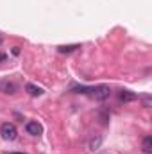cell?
Returning <instances> with one entry per match:
<instances>
[{
	"instance_id": "cell-10",
	"label": "cell",
	"mask_w": 152,
	"mask_h": 154,
	"mask_svg": "<svg viewBox=\"0 0 152 154\" xmlns=\"http://www.w3.org/2000/svg\"><path fill=\"white\" fill-rule=\"evenodd\" d=\"M141 100H143V106H145V108H149V106H150V95H143V97H141Z\"/></svg>"
},
{
	"instance_id": "cell-13",
	"label": "cell",
	"mask_w": 152,
	"mask_h": 154,
	"mask_svg": "<svg viewBox=\"0 0 152 154\" xmlns=\"http://www.w3.org/2000/svg\"><path fill=\"white\" fill-rule=\"evenodd\" d=\"M0 45H2V38H0Z\"/></svg>"
},
{
	"instance_id": "cell-4",
	"label": "cell",
	"mask_w": 152,
	"mask_h": 154,
	"mask_svg": "<svg viewBox=\"0 0 152 154\" xmlns=\"http://www.w3.org/2000/svg\"><path fill=\"white\" fill-rule=\"evenodd\" d=\"M118 99H120L122 102H132V100H136V99H138V95H136V93H132V91H129V90H122V91H120V95H118Z\"/></svg>"
},
{
	"instance_id": "cell-9",
	"label": "cell",
	"mask_w": 152,
	"mask_h": 154,
	"mask_svg": "<svg viewBox=\"0 0 152 154\" xmlns=\"http://www.w3.org/2000/svg\"><path fill=\"white\" fill-rule=\"evenodd\" d=\"M72 91H75V93H88V91H93V88H88V86H72Z\"/></svg>"
},
{
	"instance_id": "cell-7",
	"label": "cell",
	"mask_w": 152,
	"mask_h": 154,
	"mask_svg": "<svg viewBox=\"0 0 152 154\" xmlns=\"http://www.w3.org/2000/svg\"><path fill=\"white\" fill-rule=\"evenodd\" d=\"M77 48H81V45H59V47H57V52H61V54H70V52H74Z\"/></svg>"
},
{
	"instance_id": "cell-8",
	"label": "cell",
	"mask_w": 152,
	"mask_h": 154,
	"mask_svg": "<svg viewBox=\"0 0 152 154\" xmlns=\"http://www.w3.org/2000/svg\"><path fill=\"white\" fill-rule=\"evenodd\" d=\"M100 143H102V136H95V138H91L90 140V151H97L99 147H100Z\"/></svg>"
},
{
	"instance_id": "cell-2",
	"label": "cell",
	"mask_w": 152,
	"mask_h": 154,
	"mask_svg": "<svg viewBox=\"0 0 152 154\" xmlns=\"http://www.w3.org/2000/svg\"><path fill=\"white\" fill-rule=\"evenodd\" d=\"M109 95H111V90H109V86H106V84L93 88V97H95L97 100H106Z\"/></svg>"
},
{
	"instance_id": "cell-5",
	"label": "cell",
	"mask_w": 152,
	"mask_h": 154,
	"mask_svg": "<svg viewBox=\"0 0 152 154\" xmlns=\"http://www.w3.org/2000/svg\"><path fill=\"white\" fill-rule=\"evenodd\" d=\"M25 91H27L29 95H32V97H39V95H43V88H39V86H36V84H32V82L25 84Z\"/></svg>"
},
{
	"instance_id": "cell-11",
	"label": "cell",
	"mask_w": 152,
	"mask_h": 154,
	"mask_svg": "<svg viewBox=\"0 0 152 154\" xmlns=\"http://www.w3.org/2000/svg\"><path fill=\"white\" fill-rule=\"evenodd\" d=\"M13 54H14V56H18V54H20V48H18V47H14V48H13Z\"/></svg>"
},
{
	"instance_id": "cell-6",
	"label": "cell",
	"mask_w": 152,
	"mask_h": 154,
	"mask_svg": "<svg viewBox=\"0 0 152 154\" xmlns=\"http://www.w3.org/2000/svg\"><path fill=\"white\" fill-rule=\"evenodd\" d=\"M141 151L145 154L152 152V136H145V138H143V142H141Z\"/></svg>"
},
{
	"instance_id": "cell-12",
	"label": "cell",
	"mask_w": 152,
	"mask_h": 154,
	"mask_svg": "<svg viewBox=\"0 0 152 154\" xmlns=\"http://www.w3.org/2000/svg\"><path fill=\"white\" fill-rule=\"evenodd\" d=\"M11 154H23V152H11Z\"/></svg>"
},
{
	"instance_id": "cell-1",
	"label": "cell",
	"mask_w": 152,
	"mask_h": 154,
	"mask_svg": "<svg viewBox=\"0 0 152 154\" xmlns=\"http://www.w3.org/2000/svg\"><path fill=\"white\" fill-rule=\"evenodd\" d=\"M0 134H2V138H4V140L13 142V140L18 136V131H16L14 124H11V122H4V124L0 125Z\"/></svg>"
},
{
	"instance_id": "cell-3",
	"label": "cell",
	"mask_w": 152,
	"mask_h": 154,
	"mask_svg": "<svg viewBox=\"0 0 152 154\" xmlns=\"http://www.w3.org/2000/svg\"><path fill=\"white\" fill-rule=\"evenodd\" d=\"M25 131H27L29 134H32V136H39V134L43 133V127H41V124H38L36 120H29V122L25 124Z\"/></svg>"
}]
</instances>
